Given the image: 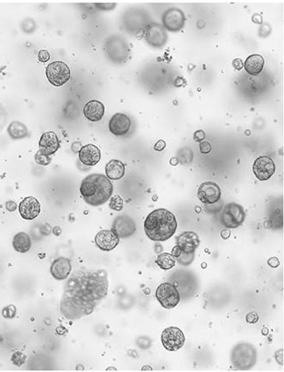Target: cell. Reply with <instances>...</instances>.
<instances>
[{"mask_svg": "<svg viewBox=\"0 0 284 372\" xmlns=\"http://www.w3.org/2000/svg\"><path fill=\"white\" fill-rule=\"evenodd\" d=\"M156 263L159 266V268L164 270H168L174 268L176 263V260L170 253H163L159 254L156 260Z\"/></svg>", "mask_w": 284, "mask_h": 372, "instance_id": "obj_26", "label": "cell"}, {"mask_svg": "<svg viewBox=\"0 0 284 372\" xmlns=\"http://www.w3.org/2000/svg\"><path fill=\"white\" fill-rule=\"evenodd\" d=\"M5 205H6L7 210L9 211V212H13V211H15L17 208L16 203L12 201H7Z\"/></svg>", "mask_w": 284, "mask_h": 372, "instance_id": "obj_38", "label": "cell"}, {"mask_svg": "<svg viewBox=\"0 0 284 372\" xmlns=\"http://www.w3.org/2000/svg\"><path fill=\"white\" fill-rule=\"evenodd\" d=\"M34 158H35V162H37L38 164L41 165V166H48L51 162V158L49 157V156L46 155L44 153L41 152L40 150H39L35 154Z\"/></svg>", "mask_w": 284, "mask_h": 372, "instance_id": "obj_28", "label": "cell"}, {"mask_svg": "<svg viewBox=\"0 0 284 372\" xmlns=\"http://www.w3.org/2000/svg\"><path fill=\"white\" fill-rule=\"evenodd\" d=\"M165 147H166V143H165L164 141H162V140H160V141H158V142L155 144V146H154V149L157 150V151H162V150H163Z\"/></svg>", "mask_w": 284, "mask_h": 372, "instance_id": "obj_36", "label": "cell"}, {"mask_svg": "<svg viewBox=\"0 0 284 372\" xmlns=\"http://www.w3.org/2000/svg\"><path fill=\"white\" fill-rule=\"evenodd\" d=\"M232 66L235 68L236 70L240 71L243 67V62L241 59L237 58L232 61Z\"/></svg>", "mask_w": 284, "mask_h": 372, "instance_id": "obj_35", "label": "cell"}, {"mask_svg": "<svg viewBox=\"0 0 284 372\" xmlns=\"http://www.w3.org/2000/svg\"><path fill=\"white\" fill-rule=\"evenodd\" d=\"M178 162H179V160H178V158H176V157H173V158L170 160V164H171L172 166H176V165L178 164Z\"/></svg>", "mask_w": 284, "mask_h": 372, "instance_id": "obj_44", "label": "cell"}, {"mask_svg": "<svg viewBox=\"0 0 284 372\" xmlns=\"http://www.w3.org/2000/svg\"><path fill=\"white\" fill-rule=\"evenodd\" d=\"M177 227L175 216L163 208L153 211L144 223L147 237L153 241H168L174 235Z\"/></svg>", "mask_w": 284, "mask_h": 372, "instance_id": "obj_2", "label": "cell"}, {"mask_svg": "<svg viewBox=\"0 0 284 372\" xmlns=\"http://www.w3.org/2000/svg\"><path fill=\"white\" fill-rule=\"evenodd\" d=\"M156 298L159 303L166 309L175 308L180 300L177 288L168 282L161 284L157 288Z\"/></svg>", "mask_w": 284, "mask_h": 372, "instance_id": "obj_7", "label": "cell"}, {"mask_svg": "<svg viewBox=\"0 0 284 372\" xmlns=\"http://www.w3.org/2000/svg\"><path fill=\"white\" fill-rule=\"evenodd\" d=\"M28 357L25 355L22 352H15L12 354V357H11V361L13 364L15 366H21L22 365H24L27 361Z\"/></svg>", "mask_w": 284, "mask_h": 372, "instance_id": "obj_29", "label": "cell"}, {"mask_svg": "<svg viewBox=\"0 0 284 372\" xmlns=\"http://www.w3.org/2000/svg\"><path fill=\"white\" fill-rule=\"evenodd\" d=\"M253 171L260 181H266L275 174L276 166L272 158L268 156H260L254 161Z\"/></svg>", "mask_w": 284, "mask_h": 372, "instance_id": "obj_11", "label": "cell"}, {"mask_svg": "<svg viewBox=\"0 0 284 372\" xmlns=\"http://www.w3.org/2000/svg\"><path fill=\"white\" fill-rule=\"evenodd\" d=\"M32 241L30 236L25 232H19L13 238V247L16 252L28 253L30 250Z\"/></svg>", "mask_w": 284, "mask_h": 372, "instance_id": "obj_24", "label": "cell"}, {"mask_svg": "<svg viewBox=\"0 0 284 372\" xmlns=\"http://www.w3.org/2000/svg\"><path fill=\"white\" fill-rule=\"evenodd\" d=\"M95 241L101 250L110 252L120 243V237L113 230H101L95 235Z\"/></svg>", "mask_w": 284, "mask_h": 372, "instance_id": "obj_14", "label": "cell"}, {"mask_svg": "<svg viewBox=\"0 0 284 372\" xmlns=\"http://www.w3.org/2000/svg\"><path fill=\"white\" fill-rule=\"evenodd\" d=\"M79 153H80V162L85 166H89V167L95 166L101 160V150L97 147H95L92 144L82 147Z\"/></svg>", "mask_w": 284, "mask_h": 372, "instance_id": "obj_20", "label": "cell"}, {"mask_svg": "<svg viewBox=\"0 0 284 372\" xmlns=\"http://www.w3.org/2000/svg\"><path fill=\"white\" fill-rule=\"evenodd\" d=\"M199 147H200V150H201V153H203V154H208V153L210 152L211 148H212L210 144L207 142V141L200 142Z\"/></svg>", "mask_w": 284, "mask_h": 372, "instance_id": "obj_32", "label": "cell"}, {"mask_svg": "<svg viewBox=\"0 0 284 372\" xmlns=\"http://www.w3.org/2000/svg\"><path fill=\"white\" fill-rule=\"evenodd\" d=\"M230 235H231V233H230L229 230H223L221 232V237L225 240L229 238Z\"/></svg>", "mask_w": 284, "mask_h": 372, "instance_id": "obj_42", "label": "cell"}, {"mask_svg": "<svg viewBox=\"0 0 284 372\" xmlns=\"http://www.w3.org/2000/svg\"><path fill=\"white\" fill-rule=\"evenodd\" d=\"M131 122L128 116L122 113H116L111 118L108 128L112 134L117 136H121L129 131Z\"/></svg>", "mask_w": 284, "mask_h": 372, "instance_id": "obj_16", "label": "cell"}, {"mask_svg": "<svg viewBox=\"0 0 284 372\" xmlns=\"http://www.w3.org/2000/svg\"><path fill=\"white\" fill-rule=\"evenodd\" d=\"M83 114L87 119L91 122H98L104 116L105 107L101 101H91L83 108Z\"/></svg>", "mask_w": 284, "mask_h": 372, "instance_id": "obj_21", "label": "cell"}, {"mask_svg": "<svg viewBox=\"0 0 284 372\" xmlns=\"http://www.w3.org/2000/svg\"><path fill=\"white\" fill-rule=\"evenodd\" d=\"M109 208L113 210L121 211L123 208V201L120 195H116L110 199Z\"/></svg>", "mask_w": 284, "mask_h": 372, "instance_id": "obj_27", "label": "cell"}, {"mask_svg": "<svg viewBox=\"0 0 284 372\" xmlns=\"http://www.w3.org/2000/svg\"><path fill=\"white\" fill-rule=\"evenodd\" d=\"M231 360L237 369L248 371L256 364V349L248 342H240L232 349Z\"/></svg>", "mask_w": 284, "mask_h": 372, "instance_id": "obj_4", "label": "cell"}, {"mask_svg": "<svg viewBox=\"0 0 284 372\" xmlns=\"http://www.w3.org/2000/svg\"><path fill=\"white\" fill-rule=\"evenodd\" d=\"M144 37L150 45L155 48L162 47L168 39V35L166 34L164 28L162 25L155 22L147 26L145 29Z\"/></svg>", "mask_w": 284, "mask_h": 372, "instance_id": "obj_10", "label": "cell"}, {"mask_svg": "<svg viewBox=\"0 0 284 372\" xmlns=\"http://www.w3.org/2000/svg\"><path fill=\"white\" fill-rule=\"evenodd\" d=\"M258 320H259V315L255 312L248 313L246 316V321L247 323L255 324L258 322Z\"/></svg>", "mask_w": 284, "mask_h": 372, "instance_id": "obj_31", "label": "cell"}, {"mask_svg": "<svg viewBox=\"0 0 284 372\" xmlns=\"http://www.w3.org/2000/svg\"><path fill=\"white\" fill-rule=\"evenodd\" d=\"M98 7H101V8H106L107 7L108 9H113V7L116 6L115 3H102V4H97Z\"/></svg>", "mask_w": 284, "mask_h": 372, "instance_id": "obj_41", "label": "cell"}, {"mask_svg": "<svg viewBox=\"0 0 284 372\" xmlns=\"http://www.w3.org/2000/svg\"><path fill=\"white\" fill-rule=\"evenodd\" d=\"M185 335L178 327H170L162 332L161 341L165 349L168 351H177L185 344Z\"/></svg>", "mask_w": 284, "mask_h": 372, "instance_id": "obj_8", "label": "cell"}, {"mask_svg": "<svg viewBox=\"0 0 284 372\" xmlns=\"http://www.w3.org/2000/svg\"><path fill=\"white\" fill-rule=\"evenodd\" d=\"M60 148V141L54 132H47L41 136L40 150L48 156L55 154Z\"/></svg>", "mask_w": 284, "mask_h": 372, "instance_id": "obj_19", "label": "cell"}, {"mask_svg": "<svg viewBox=\"0 0 284 372\" xmlns=\"http://www.w3.org/2000/svg\"><path fill=\"white\" fill-rule=\"evenodd\" d=\"M49 59H50L49 53L47 50H45V49L40 50V52H39V60L41 62H47V61H49Z\"/></svg>", "mask_w": 284, "mask_h": 372, "instance_id": "obj_33", "label": "cell"}, {"mask_svg": "<svg viewBox=\"0 0 284 372\" xmlns=\"http://www.w3.org/2000/svg\"><path fill=\"white\" fill-rule=\"evenodd\" d=\"M200 245V239L198 234L193 231H186L179 235L177 246L183 253L194 254Z\"/></svg>", "mask_w": 284, "mask_h": 372, "instance_id": "obj_15", "label": "cell"}, {"mask_svg": "<svg viewBox=\"0 0 284 372\" xmlns=\"http://www.w3.org/2000/svg\"><path fill=\"white\" fill-rule=\"evenodd\" d=\"M181 253H182V251H181L180 247H178V246H175V247L173 248L171 254L174 257V258H175V259H178V258L181 255Z\"/></svg>", "mask_w": 284, "mask_h": 372, "instance_id": "obj_39", "label": "cell"}, {"mask_svg": "<svg viewBox=\"0 0 284 372\" xmlns=\"http://www.w3.org/2000/svg\"><path fill=\"white\" fill-rule=\"evenodd\" d=\"M81 148H82V146L80 142H74L72 146V149L74 153L80 152Z\"/></svg>", "mask_w": 284, "mask_h": 372, "instance_id": "obj_40", "label": "cell"}, {"mask_svg": "<svg viewBox=\"0 0 284 372\" xmlns=\"http://www.w3.org/2000/svg\"><path fill=\"white\" fill-rule=\"evenodd\" d=\"M261 333H262L263 335H266L268 334V329H267V328H264Z\"/></svg>", "mask_w": 284, "mask_h": 372, "instance_id": "obj_45", "label": "cell"}, {"mask_svg": "<svg viewBox=\"0 0 284 372\" xmlns=\"http://www.w3.org/2000/svg\"><path fill=\"white\" fill-rule=\"evenodd\" d=\"M2 314H3V317L6 318V319H12V318L15 317V314H16V308L14 305L8 306V307L3 308Z\"/></svg>", "mask_w": 284, "mask_h": 372, "instance_id": "obj_30", "label": "cell"}, {"mask_svg": "<svg viewBox=\"0 0 284 372\" xmlns=\"http://www.w3.org/2000/svg\"><path fill=\"white\" fill-rule=\"evenodd\" d=\"M137 229L135 221L128 215L117 217L113 224V231L119 237L128 238L134 235Z\"/></svg>", "mask_w": 284, "mask_h": 372, "instance_id": "obj_13", "label": "cell"}, {"mask_svg": "<svg viewBox=\"0 0 284 372\" xmlns=\"http://www.w3.org/2000/svg\"><path fill=\"white\" fill-rule=\"evenodd\" d=\"M185 22V14L181 9L177 8L167 9L162 15V25L169 32L176 33L182 30Z\"/></svg>", "mask_w": 284, "mask_h": 372, "instance_id": "obj_9", "label": "cell"}, {"mask_svg": "<svg viewBox=\"0 0 284 372\" xmlns=\"http://www.w3.org/2000/svg\"><path fill=\"white\" fill-rule=\"evenodd\" d=\"M8 133L13 140H21L28 136V128L21 122H12L8 128Z\"/></svg>", "mask_w": 284, "mask_h": 372, "instance_id": "obj_25", "label": "cell"}, {"mask_svg": "<svg viewBox=\"0 0 284 372\" xmlns=\"http://www.w3.org/2000/svg\"><path fill=\"white\" fill-rule=\"evenodd\" d=\"M198 197L204 204H214L220 201L221 190L220 186L214 182H204L199 186Z\"/></svg>", "mask_w": 284, "mask_h": 372, "instance_id": "obj_12", "label": "cell"}, {"mask_svg": "<svg viewBox=\"0 0 284 372\" xmlns=\"http://www.w3.org/2000/svg\"><path fill=\"white\" fill-rule=\"evenodd\" d=\"M72 271L70 260L66 258H59L55 260L50 267V273L57 281H64L68 279Z\"/></svg>", "mask_w": 284, "mask_h": 372, "instance_id": "obj_18", "label": "cell"}, {"mask_svg": "<svg viewBox=\"0 0 284 372\" xmlns=\"http://www.w3.org/2000/svg\"><path fill=\"white\" fill-rule=\"evenodd\" d=\"M267 263L269 264L270 267L272 268H278V266L280 265V262L279 260L277 258H271L267 261Z\"/></svg>", "mask_w": 284, "mask_h": 372, "instance_id": "obj_37", "label": "cell"}, {"mask_svg": "<svg viewBox=\"0 0 284 372\" xmlns=\"http://www.w3.org/2000/svg\"><path fill=\"white\" fill-rule=\"evenodd\" d=\"M46 76L50 84L61 87L70 79V68L62 61H55L46 68Z\"/></svg>", "mask_w": 284, "mask_h": 372, "instance_id": "obj_6", "label": "cell"}, {"mask_svg": "<svg viewBox=\"0 0 284 372\" xmlns=\"http://www.w3.org/2000/svg\"><path fill=\"white\" fill-rule=\"evenodd\" d=\"M113 186L103 174H93L84 178L80 187V193L86 203L99 207L105 204L113 195Z\"/></svg>", "mask_w": 284, "mask_h": 372, "instance_id": "obj_3", "label": "cell"}, {"mask_svg": "<svg viewBox=\"0 0 284 372\" xmlns=\"http://www.w3.org/2000/svg\"><path fill=\"white\" fill-rule=\"evenodd\" d=\"M106 174L109 180H121L125 174V166L120 160L113 159L107 162Z\"/></svg>", "mask_w": 284, "mask_h": 372, "instance_id": "obj_22", "label": "cell"}, {"mask_svg": "<svg viewBox=\"0 0 284 372\" xmlns=\"http://www.w3.org/2000/svg\"><path fill=\"white\" fill-rule=\"evenodd\" d=\"M61 229L59 227V226H56V227H55V229H53V233H54V235H60L61 234Z\"/></svg>", "mask_w": 284, "mask_h": 372, "instance_id": "obj_43", "label": "cell"}, {"mask_svg": "<svg viewBox=\"0 0 284 372\" xmlns=\"http://www.w3.org/2000/svg\"><path fill=\"white\" fill-rule=\"evenodd\" d=\"M246 214L241 205L231 202L225 206L220 222L227 229H237L244 222Z\"/></svg>", "mask_w": 284, "mask_h": 372, "instance_id": "obj_5", "label": "cell"}, {"mask_svg": "<svg viewBox=\"0 0 284 372\" xmlns=\"http://www.w3.org/2000/svg\"><path fill=\"white\" fill-rule=\"evenodd\" d=\"M193 138H194V141L196 142H202L205 139L204 132L203 131V130L196 131L195 134L193 135Z\"/></svg>", "mask_w": 284, "mask_h": 372, "instance_id": "obj_34", "label": "cell"}, {"mask_svg": "<svg viewBox=\"0 0 284 372\" xmlns=\"http://www.w3.org/2000/svg\"><path fill=\"white\" fill-rule=\"evenodd\" d=\"M21 216L26 220H33L40 215L41 206L37 199L33 196L26 197L19 205Z\"/></svg>", "mask_w": 284, "mask_h": 372, "instance_id": "obj_17", "label": "cell"}, {"mask_svg": "<svg viewBox=\"0 0 284 372\" xmlns=\"http://www.w3.org/2000/svg\"><path fill=\"white\" fill-rule=\"evenodd\" d=\"M108 280L104 270L80 268L74 271L65 285L61 310L71 320L89 315L106 298Z\"/></svg>", "mask_w": 284, "mask_h": 372, "instance_id": "obj_1", "label": "cell"}, {"mask_svg": "<svg viewBox=\"0 0 284 372\" xmlns=\"http://www.w3.org/2000/svg\"><path fill=\"white\" fill-rule=\"evenodd\" d=\"M2 341H3V338H2V335H1V334H0V343L2 342Z\"/></svg>", "mask_w": 284, "mask_h": 372, "instance_id": "obj_46", "label": "cell"}, {"mask_svg": "<svg viewBox=\"0 0 284 372\" xmlns=\"http://www.w3.org/2000/svg\"><path fill=\"white\" fill-rule=\"evenodd\" d=\"M265 60L260 55H252L247 57L243 64L245 71L252 76H257L262 72Z\"/></svg>", "mask_w": 284, "mask_h": 372, "instance_id": "obj_23", "label": "cell"}]
</instances>
